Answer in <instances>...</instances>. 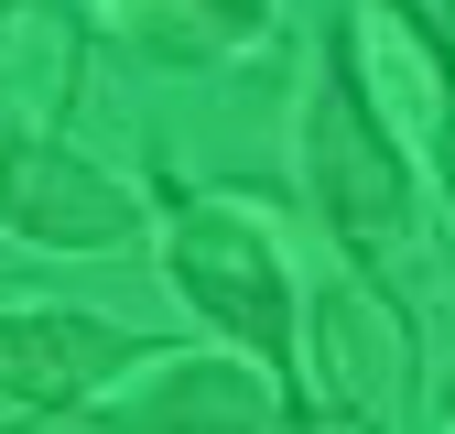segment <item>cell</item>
Returning a JSON list of instances; mask_svg holds the SVG:
<instances>
[{"instance_id": "obj_7", "label": "cell", "mask_w": 455, "mask_h": 434, "mask_svg": "<svg viewBox=\"0 0 455 434\" xmlns=\"http://www.w3.org/2000/svg\"><path fill=\"white\" fill-rule=\"evenodd\" d=\"M131 423H282V402H271V380L196 358V369H163V391H141Z\"/></svg>"}, {"instance_id": "obj_2", "label": "cell", "mask_w": 455, "mask_h": 434, "mask_svg": "<svg viewBox=\"0 0 455 434\" xmlns=\"http://www.w3.org/2000/svg\"><path fill=\"white\" fill-rule=\"evenodd\" d=\"M174 283L206 326H228L260 369H293V283H282L271 239L239 206H185L174 217Z\"/></svg>"}, {"instance_id": "obj_6", "label": "cell", "mask_w": 455, "mask_h": 434, "mask_svg": "<svg viewBox=\"0 0 455 434\" xmlns=\"http://www.w3.org/2000/svg\"><path fill=\"white\" fill-rule=\"evenodd\" d=\"M315 348H325V413L336 423H358V413H390L412 391V337H402V315L369 304V293H315Z\"/></svg>"}, {"instance_id": "obj_10", "label": "cell", "mask_w": 455, "mask_h": 434, "mask_svg": "<svg viewBox=\"0 0 455 434\" xmlns=\"http://www.w3.org/2000/svg\"><path fill=\"white\" fill-rule=\"evenodd\" d=\"M0 12H12V0H0Z\"/></svg>"}, {"instance_id": "obj_8", "label": "cell", "mask_w": 455, "mask_h": 434, "mask_svg": "<svg viewBox=\"0 0 455 434\" xmlns=\"http://www.w3.org/2000/svg\"><path fill=\"white\" fill-rule=\"evenodd\" d=\"M120 22L152 54H217V44H250L271 22V0H120Z\"/></svg>"}, {"instance_id": "obj_5", "label": "cell", "mask_w": 455, "mask_h": 434, "mask_svg": "<svg viewBox=\"0 0 455 434\" xmlns=\"http://www.w3.org/2000/svg\"><path fill=\"white\" fill-rule=\"evenodd\" d=\"M336 66L358 76V98H369V120H379V131L402 120V131L444 163V131H455V76H444V44H434L423 22H402V12H358L347 33H336Z\"/></svg>"}, {"instance_id": "obj_1", "label": "cell", "mask_w": 455, "mask_h": 434, "mask_svg": "<svg viewBox=\"0 0 455 434\" xmlns=\"http://www.w3.org/2000/svg\"><path fill=\"white\" fill-rule=\"evenodd\" d=\"M304 174H315V206H325V229L347 239L369 271L402 261L412 239V185H402V141H390L369 120V98L358 76L325 54V76H315V108H304Z\"/></svg>"}, {"instance_id": "obj_4", "label": "cell", "mask_w": 455, "mask_h": 434, "mask_svg": "<svg viewBox=\"0 0 455 434\" xmlns=\"http://www.w3.org/2000/svg\"><path fill=\"white\" fill-rule=\"evenodd\" d=\"M108 369H131V337L98 315H0V423L33 413H76Z\"/></svg>"}, {"instance_id": "obj_3", "label": "cell", "mask_w": 455, "mask_h": 434, "mask_svg": "<svg viewBox=\"0 0 455 434\" xmlns=\"http://www.w3.org/2000/svg\"><path fill=\"white\" fill-rule=\"evenodd\" d=\"M0 217L44 250H120L131 239V185H108L66 141H12L0 152Z\"/></svg>"}, {"instance_id": "obj_9", "label": "cell", "mask_w": 455, "mask_h": 434, "mask_svg": "<svg viewBox=\"0 0 455 434\" xmlns=\"http://www.w3.org/2000/svg\"><path fill=\"white\" fill-rule=\"evenodd\" d=\"M390 12H402V22H423L434 44H455V0H390Z\"/></svg>"}]
</instances>
